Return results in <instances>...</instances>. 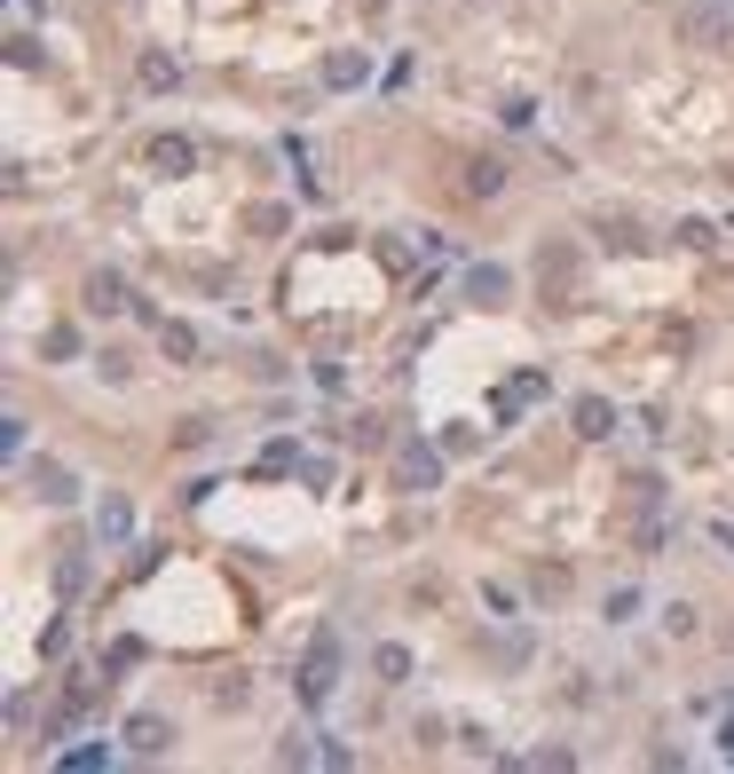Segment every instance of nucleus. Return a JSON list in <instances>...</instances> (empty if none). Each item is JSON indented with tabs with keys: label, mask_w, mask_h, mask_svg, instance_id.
Listing matches in <instances>:
<instances>
[{
	"label": "nucleus",
	"mask_w": 734,
	"mask_h": 774,
	"mask_svg": "<svg viewBox=\"0 0 734 774\" xmlns=\"http://www.w3.org/2000/svg\"><path fill=\"white\" fill-rule=\"evenodd\" d=\"M332 687H340V633L324 625V633L309 640V664H301V704H309V712H324V704H332Z\"/></svg>",
	"instance_id": "f257e3e1"
},
{
	"label": "nucleus",
	"mask_w": 734,
	"mask_h": 774,
	"mask_svg": "<svg viewBox=\"0 0 734 774\" xmlns=\"http://www.w3.org/2000/svg\"><path fill=\"white\" fill-rule=\"evenodd\" d=\"M395 482H403V490H442V451L403 443V451H395Z\"/></svg>",
	"instance_id": "f03ea898"
},
{
	"label": "nucleus",
	"mask_w": 734,
	"mask_h": 774,
	"mask_svg": "<svg viewBox=\"0 0 734 774\" xmlns=\"http://www.w3.org/2000/svg\"><path fill=\"white\" fill-rule=\"evenodd\" d=\"M25 482H32V498H40V506H71V498H79L71 467H56V459H25Z\"/></svg>",
	"instance_id": "7ed1b4c3"
},
{
	"label": "nucleus",
	"mask_w": 734,
	"mask_h": 774,
	"mask_svg": "<svg viewBox=\"0 0 734 774\" xmlns=\"http://www.w3.org/2000/svg\"><path fill=\"white\" fill-rule=\"evenodd\" d=\"M198 324H182V316H158V356H174V364H198Z\"/></svg>",
	"instance_id": "20e7f679"
},
{
	"label": "nucleus",
	"mask_w": 734,
	"mask_h": 774,
	"mask_svg": "<svg viewBox=\"0 0 734 774\" xmlns=\"http://www.w3.org/2000/svg\"><path fill=\"white\" fill-rule=\"evenodd\" d=\"M537 285H545V293H561V308H569V285H577V253H569V245L537 253Z\"/></svg>",
	"instance_id": "39448f33"
},
{
	"label": "nucleus",
	"mask_w": 734,
	"mask_h": 774,
	"mask_svg": "<svg viewBox=\"0 0 734 774\" xmlns=\"http://www.w3.org/2000/svg\"><path fill=\"white\" fill-rule=\"evenodd\" d=\"M363 79H372V56L363 48H332L324 56V88H363Z\"/></svg>",
	"instance_id": "423d86ee"
},
{
	"label": "nucleus",
	"mask_w": 734,
	"mask_h": 774,
	"mask_svg": "<svg viewBox=\"0 0 734 774\" xmlns=\"http://www.w3.org/2000/svg\"><path fill=\"white\" fill-rule=\"evenodd\" d=\"M96 538H104V546H127V538H135V506H127L119 490L96 506Z\"/></svg>",
	"instance_id": "0eeeda50"
},
{
	"label": "nucleus",
	"mask_w": 734,
	"mask_h": 774,
	"mask_svg": "<svg viewBox=\"0 0 734 774\" xmlns=\"http://www.w3.org/2000/svg\"><path fill=\"white\" fill-rule=\"evenodd\" d=\"M87 308H96V316L135 308V301H127V277H119V270H96V277H87Z\"/></svg>",
	"instance_id": "6e6552de"
},
{
	"label": "nucleus",
	"mask_w": 734,
	"mask_h": 774,
	"mask_svg": "<svg viewBox=\"0 0 734 774\" xmlns=\"http://www.w3.org/2000/svg\"><path fill=\"white\" fill-rule=\"evenodd\" d=\"M150 166H158V175H190V166H198V143H190V135H158V143H150Z\"/></svg>",
	"instance_id": "1a4fd4ad"
},
{
	"label": "nucleus",
	"mask_w": 734,
	"mask_h": 774,
	"mask_svg": "<svg viewBox=\"0 0 734 774\" xmlns=\"http://www.w3.org/2000/svg\"><path fill=\"white\" fill-rule=\"evenodd\" d=\"M506 293H513V270L506 262H474L467 270V301H506Z\"/></svg>",
	"instance_id": "9d476101"
},
{
	"label": "nucleus",
	"mask_w": 734,
	"mask_h": 774,
	"mask_svg": "<svg viewBox=\"0 0 734 774\" xmlns=\"http://www.w3.org/2000/svg\"><path fill=\"white\" fill-rule=\"evenodd\" d=\"M166 743H174V727H166L158 712H143V719H127V751H135V758H158Z\"/></svg>",
	"instance_id": "9b49d317"
},
{
	"label": "nucleus",
	"mask_w": 734,
	"mask_h": 774,
	"mask_svg": "<svg viewBox=\"0 0 734 774\" xmlns=\"http://www.w3.org/2000/svg\"><path fill=\"white\" fill-rule=\"evenodd\" d=\"M569 419H577V435H585V443H600L608 427H616V403H600V395H577V411H569Z\"/></svg>",
	"instance_id": "f8f14e48"
},
{
	"label": "nucleus",
	"mask_w": 734,
	"mask_h": 774,
	"mask_svg": "<svg viewBox=\"0 0 734 774\" xmlns=\"http://www.w3.org/2000/svg\"><path fill=\"white\" fill-rule=\"evenodd\" d=\"M679 32H687L695 48H718V40H726V17H718V9H679Z\"/></svg>",
	"instance_id": "ddd939ff"
},
{
	"label": "nucleus",
	"mask_w": 734,
	"mask_h": 774,
	"mask_svg": "<svg viewBox=\"0 0 734 774\" xmlns=\"http://www.w3.org/2000/svg\"><path fill=\"white\" fill-rule=\"evenodd\" d=\"M467 190H474V198H498V190H506V166H498V158H474V166H467Z\"/></svg>",
	"instance_id": "4468645a"
},
{
	"label": "nucleus",
	"mask_w": 734,
	"mask_h": 774,
	"mask_svg": "<svg viewBox=\"0 0 734 774\" xmlns=\"http://www.w3.org/2000/svg\"><path fill=\"white\" fill-rule=\"evenodd\" d=\"M174 79H182V63L150 48V56H143V88H150V96H166V88H174Z\"/></svg>",
	"instance_id": "2eb2a0df"
},
{
	"label": "nucleus",
	"mask_w": 734,
	"mask_h": 774,
	"mask_svg": "<svg viewBox=\"0 0 734 774\" xmlns=\"http://www.w3.org/2000/svg\"><path fill=\"white\" fill-rule=\"evenodd\" d=\"M372 672H380V679H411V648H395V640L372 648Z\"/></svg>",
	"instance_id": "dca6fc26"
},
{
	"label": "nucleus",
	"mask_w": 734,
	"mask_h": 774,
	"mask_svg": "<svg viewBox=\"0 0 734 774\" xmlns=\"http://www.w3.org/2000/svg\"><path fill=\"white\" fill-rule=\"evenodd\" d=\"M285 222H293V214H285V206H253V214H245V229H253V237H277V229H285Z\"/></svg>",
	"instance_id": "f3484780"
},
{
	"label": "nucleus",
	"mask_w": 734,
	"mask_h": 774,
	"mask_svg": "<svg viewBox=\"0 0 734 774\" xmlns=\"http://www.w3.org/2000/svg\"><path fill=\"white\" fill-rule=\"evenodd\" d=\"M40 356H56V364H63V356H79V332H71V324H56V332L40 340Z\"/></svg>",
	"instance_id": "a211bd4d"
},
{
	"label": "nucleus",
	"mask_w": 734,
	"mask_h": 774,
	"mask_svg": "<svg viewBox=\"0 0 734 774\" xmlns=\"http://www.w3.org/2000/svg\"><path fill=\"white\" fill-rule=\"evenodd\" d=\"M79 585H87V561L63 553V561H56V592H79Z\"/></svg>",
	"instance_id": "6ab92c4d"
},
{
	"label": "nucleus",
	"mask_w": 734,
	"mask_h": 774,
	"mask_svg": "<svg viewBox=\"0 0 734 774\" xmlns=\"http://www.w3.org/2000/svg\"><path fill=\"white\" fill-rule=\"evenodd\" d=\"M245 696H253V687H245V679H237V672H229V679H214V704H222V712H237V704H245Z\"/></svg>",
	"instance_id": "aec40b11"
},
{
	"label": "nucleus",
	"mask_w": 734,
	"mask_h": 774,
	"mask_svg": "<svg viewBox=\"0 0 734 774\" xmlns=\"http://www.w3.org/2000/svg\"><path fill=\"white\" fill-rule=\"evenodd\" d=\"M348 443H355V451H380L388 435H380V419H355V427H348Z\"/></svg>",
	"instance_id": "412c9836"
},
{
	"label": "nucleus",
	"mask_w": 734,
	"mask_h": 774,
	"mask_svg": "<svg viewBox=\"0 0 734 774\" xmlns=\"http://www.w3.org/2000/svg\"><path fill=\"white\" fill-rule=\"evenodd\" d=\"M0 451H9V459H25V419H17V411L0 419Z\"/></svg>",
	"instance_id": "4be33fe9"
},
{
	"label": "nucleus",
	"mask_w": 734,
	"mask_h": 774,
	"mask_svg": "<svg viewBox=\"0 0 734 774\" xmlns=\"http://www.w3.org/2000/svg\"><path fill=\"white\" fill-rule=\"evenodd\" d=\"M9 63H17V71H32V63H40V40H32V32H17V40H9Z\"/></svg>",
	"instance_id": "5701e85b"
},
{
	"label": "nucleus",
	"mask_w": 734,
	"mask_h": 774,
	"mask_svg": "<svg viewBox=\"0 0 734 774\" xmlns=\"http://www.w3.org/2000/svg\"><path fill=\"white\" fill-rule=\"evenodd\" d=\"M679 245H695V253H703V245H718V229H711V222H679Z\"/></svg>",
	"instance_id": "b1692460"
},
{
	"label": "nucleus",
	"mask_w": 734,
	"mask_h": 774,
	"mask_svg": "<svg viewBox=\"0 0 734 774\" xmlns=\"http://www.w3.org/2000/svg\"><path fill=\"white\" fill-rule=\"evenodd\" d=\"M309 758H316V751H309L301 735H285V743H277V766H309Z\"/></svg>",
	"instance_id": "393cba45"
},
{
	"label": "nucleus",
	"mask_w": 734,
	"mask_h": 774,
	"mask_svg": "<svg viewBox=\"0 0 734 774\" xmlns=\"http://www.w3.org/2000/svg\"><path fill=\"white\" fill-rule=\"evenodd\" d=\"M711 546H718V553H734V522H711Z\"/></svg>",
	"instance_id": "a878e982"
}]
</instances>
